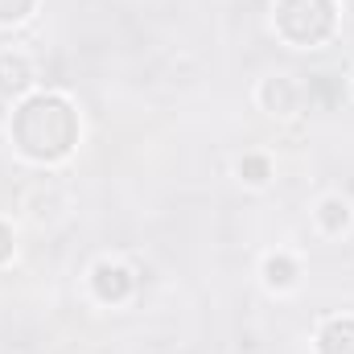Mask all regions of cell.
Instances as JSON below:
<instances>
[{"label": "cell", "mask_w": 354, "mask_h": 354, "mask_svg": "<svg viewBox=\"0 0 354 354\" xmlns=\"http://www.w3.org/2000/svg\"><path fill=\"white\" fill-rule=\"evenodd\" d=\"M91 288H95V297L99 301H124L128 292H132V272L124 264H115V260H99L95 272H91Z\"/></svg>", "instance_id": "3957f363"}, {"label": "cell", "mask_w": 354, "mask_h": 354, "mask_svg": "<svg viewBox=\"0 0 354 354\" xmlns=\"http://www.w3.org/2000/svg\"><path fill=\"white\" fill-rule=\"evenodd\" d=\"M272 25L288 46L313 50L334 33L338 4L334 0H272Z\"/></svg>", "instance_id": "7a4b0ae2"}, {"label": "cell", "mask_w": 354, "mask_h": 354, "mask_svg": "<svg viewBox=\"0 0 354 354\" xmlns=\"http://www.w3.org/2000/svg\"><path fill=\"white\" fill-rule=\"evenodd\" d=\"M297 99H301V91L292 79H268L264 87H260V103H264L272 115H292L297 111Z\"/></svg>", "instance_id": "8992f818"}, {"label": "cell", "mask_w": 354, "mask_h": 354, "mask_svg": "<svg viewBox=\"0 0 354 354\" xmlns=\"http://www.w3.org/2000/svg\"><path fill=\"white\" fill-rule=\"evenodd\" d=\"M317 354H354V317H330L317 330Z\"/></svg>", "instance_id": "277c9868"}, {"label": "cell", "mask_w": 354, "mask_h": 354, "mask_svg": "<svg viewBox=\"0 0 354 354\" xmlns=\"http://www.w3.org/2000/svg\"><path fill=\"white\" fill-rule=\"evenodd\" d=\"M8 256H12V231H8V227L0 223V264H4Z\"/></svg>", "instance_id": "8fae6325"}, {"label": "cell", "mask_w": 354, "mask_h": 354, "mask_svg": "<svg viewBox=\"0 0 354 354\" xmlns=\"http://www.w3.org/2000/svg\"><path fill=\"white\" fill-rule=\"evenodd\" d=\"M37 0H0V25H21Z\"/></svg>", "instance_id": "30bf717a"}, {"label": "cell", "mask_w": 354, "mask_h": 354, "mask_svg": "<svg viewBox=\"0 0 354 354\" xmlns=\"http://www.w3.org/2000/svg\"><path fill=\"white\" fill-rule=\"evenodd\" d=\"M297 276H301V268H297L292 256H284V252H276V256H268V260H264V284H268V288H276V292L292 288V284H297Z\"/></svg>", "instance_id": "52a82bcc"}, {"label": "cell", "mask_w": 354, "mask_h": 354, "mask_svg": "<svg viewBox=\"0 0 354 354\" xmlns=\"http://www.w3.org/2000/svg\"><path fill=\"white\" fill-rule=\"evenodd\" d=\"M317 227L326 231V235H338V231H346L351 227V202L346 198H322V206H317Z\"/></svg>", "instance_id": "ba28073f"}, {"label": "cell", "mask_w": 354, "mask_h": 354, "mask_svg": "<svg viewBox=\"0 0 354 354\" xmlns=\"http://www.w3.org/2000/svg\"><path fill=\"white\" fill-rule=\"evenodd\" d=\"M33 87V66L25 54H0V91L4 95H25Z\"/></svg>", "instance_id": "5b68a950"}, {"label": "cell", "mask_w": 354, "mask_h": 354, "mask_svg": "<svg viewBox=\"0 0 354 354\" xmlns=\"http://www.w3.org/2000/svg\"><path fill=\"white\" fill-rule=\"evenodd\" d=\"M235 174H239V181H248V185H268L272 165H268V157H260V153H248V157H239Z\"/></svg>", "instance_id": "9c48e42d"}, {"label": "cell", "mask_w": 354, "mask_h": 354, "mask_svg": "<svg viewBox=\"0 0 354 354\" xmlns=\"http://www.w3.org/2000/svg\"><path fill=\"white\" fill-rule=\"evenodd\" d=\"M8 132L21 157L37 165H54L71 157V149L79 145V111L71 107V99L54 91H33L17 103Z\"/></svg>", "instance_id": "6da1fadb"}]
</instances>
